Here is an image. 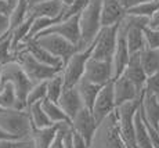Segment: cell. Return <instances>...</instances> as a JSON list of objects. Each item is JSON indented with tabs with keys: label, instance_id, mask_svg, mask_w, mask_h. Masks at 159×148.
<instances>
[{
	"label": "cell",
	"instance_id": "34",
	"mask_svg": "<svg viewBox=\"0 0 159 148\" xmlns=\"http://www.w3.org/2000/svg\"><path fill=\"white\" fill-rule=\"evenodd\" d=\"M144 91L148 94H152L154 97L158 98L159 101V71L155 72L154 75L148 76L144 86Z\"/></svg>",
	"mask_w": 159,
	"mask_h": 148
},
{
	"label": "cell",
	"instance_id": "48",
	"mask_svg": "<svg viewBox=\"0 0 159 148\" xmlns=\"http://www.w3.org/2000/svg\"><path fill=\"white\" fill-rule=\"evenodd\" d=\"M0 111H2V108H0Z\"/></svg>",
	"mask_w": 159,
	"mask_h": 148
},
{
	"label": "cell",
	"instance_id": "7",
	"mask_svg": "<svg viewBox=\"0 0 159 148\" xmlns=\"http://www.w3.org/2000/svg\"><path fill=\"white\" fill-rule=\"evenodd\" d=\"M94 40L84 50H79L64 64L61 75L64 79V87H73L76 86V83L83 78L84 73V67H86L87 61L90 60L91 53H93V47H94Z\"/></svg>",
	"mask_w": 159,
	"mask_h": 148
},
{
	"label": "cell",
	"instance_id": "16",
	"mask_svg": "<svg viewBox=\"0 0 159 148\" xmlns=\"http://www.w3.org/2000/svg\"><path fill=\"white\" fill-rule=\"evenodd\" d=\"M126 10L120 0H101V26H115L123 20Z\"/></svg>",
	"mask_w": 159,
	"mask_h": 148
},
{
	"label": "cell",
	"instance_id": "20",
	"mask_svg": "<svg viewBox=\"0 0 159 148\" xmlns=\"http://www.w3.org/2000/svg\"><path fill=\"white\" fill-rule=\"evenodd\" d=\"M57 104L61 107V109L65 112V115L68 116L71 121L82 108H84L83 104H82L80 97H79L78 91H76V89H75V86H73V87H64L62 94H61Z\"/></svg>",
	"mask_w": 159,
	"mask_h": 148
},
{
	"label": "cell",
	"instance_id": "36",
	"mask_svg": "<svg viewBox=\"0 0 159 148\" xmlns=\"http://www.w3.org/2000/svg\"><path fill=\"white\" fill-rule=\"evenodd\" d=\"M11 32V24H10V15L8 14H0V39L7 36Z\"/></svg>",
	"mask_w": 159,
	"mask_h": 148
},
{
	"label": "cell",
	"instance_id": "21",
	"mask_svg": "<svg viewBox=\"0 0 159 148\" xmlns=\"http://www.w3.org/2000/svg\"><path fill=\"white\" fill-rule=\"evenodd\" d=\"M130 53L127 50L126 42L122 35L118 33V40H116V49L114 57H112V81L118 79L119 76L123 75V71L129 62Z\"/></svg>",
	"mask_w": 159,
	"mask_h": 148
},
{
	"label": "cell",
	"instance_id": "26",
	"mask_svg": "<svg viewBox=\"0 0 159 148\" xmlns=\"http://www.w3.org/2000/svg\"><path fill=\"white\" fill-rule=\"evenodd\" d=\"M26 111H28L32 129H43V127H48V126L54 125L44 113L43 108H42V103L32 104L30 107L26 108Z\"/></svg>",
	"mask_w": 159,
	"mask_h": 148
},
{
	"label": "cell",
	"instance_id": "23",
	"mask_svg": "<svg viewBox=\"0 0 159 148\" xmlns=\"http://www.w3.org/2000/svg\"><path fill=\"white\" fill-rule=\"evenodd\" d=\"M75 89H76V91H78L79 97H80L83 107L86 108V109L91 111V108L94 105V101H96V98H97V94L101 90V86H97V85H94V83L86 81L84 78H82L80 81L76 83Z\"/></svg>",
	"mask_w": 159,
	"mask_h": 148
},
{
	"label": "cell",
	"instance_id": "11",
	"mask_svg": "<svg viewBox=\"0 0 159 148\" xmlns=\"http://www.w3.org/2000/svg\"><path fill=\"white\" fill-rule=\"evenodd\" d=\"M43 35H58L61 38L66 39L68 42H71L72 44H75L76 47L79 46V42H80V28H79V15L72 18H68L65 21H61V22H57L54 25L48 26L47 29H44L43 32H40L38 36H43ZM33 38V39H35Z\"/></svg>",
	"mask_w": 159,
	"mask_h": 148
},
{
	"label": "cell",
	"instance_id": "1",
	"mask_svg": "<svg viewBox=\"0 0 159 148\" xmlns=\"http://www.w3.org/2000/svg\"><path fill=\"white\" fill-rule=\"evenodd\" d=\"M80 42L78 50H84L96 40L101 26V0H89L87 4L79 14Z\"/></svg>",
	"mask_w": 159,
	"mask_h": 148
},
{
	"label": "cell",
	"instance_id": "31",
	"mask_svg": "<svg viewBox=\"0 0 159 148\" xmlns=\"http://www.w3.org/2000/svg\"><path fill=\"white\" fill-rule=\"evenodd\" d=\"M46 98V82H40V83H36L30 87L28 95H26V100H25V107L28 108L32 104L36 103H42Z\"/></svg>",
	"mask_w": 159,
	"mask_h": 148
},
{
	"label": "cell",
	"instance_id": "38",
	"mask_svg": "<svg viewBox=\"0 0 159 148\" xmlns=\"http://www.w3.org/2000/svg\"><path fill=\"white\" fill-rule=\"evenodd\" d=\"M144 2H148V0H120L122 6L125 7V10H126V11L129 10V8L136 7V6L141 4V3H144Z\"/></svg>",
	"mask_w": 159,
	"mask_h": 148
},
{
	"label": "cell",
	"instance_id": "41",
	"mask_svg": "<svg viewBox=\"0 0 159 148\" xmlns=\"http://www.w3.org/2000/svg\"><path fill=\"white\" fill-rule=\"evenodd\" d=\"M64 148H73L72 147V138H71V126H69L65 132V137H64Z\"/></svg>",
	"mask_w": 159,
	"mask_h": 148
},
{
	"label": "cell",
	"instance_id": "22",
	"mask_svg": "<svg viewBox=\"0 0 159 148\" xmlns=\"http://www.w3.org/2000/svg\"><path fill=\"white\" fill-rule=\"evenodd\" d=\"M61 127L60 125H51L48 127H43V129H32L30 132V141H32L33 147L35 148H50L53 140L56 138V136L58 133Z\"/></svg>",
	"mask_w": 159,
	"mask_h": 148
},
{
	"label": "cell",
	"instance_id": "17",
	"mask_svg": "<svg viewBox=\"0 0 159 148\" xmlns=\"http://www.w3.org/2000/svg\"><path fill=\"white\" fill-rule=\"evenodd\" d=\"M20 50L28 51L35 60H38L39 62L44 64V65H47V67H53V68H57V69H62V67H64V62L60 60V58L51 55L47 50H44L43 47H40L33 39L24 42L20 46V49H18V51Z\"/></svg>",
	"mask_w": 159,
	"mask_h": 148
},
{
	"label": "cell",
	"instance_id": "13",
	"mask_svg": "<svg viewBox=\"0 0 159 148\" xmlns=\"http://www.w3.org/2000/svg\"><path fill=\"white\" fill-rule=\"evenodd\" d=\"M71 129L73 132H76L80 137H83L84 141L91 147V141H93L94 133L97 130V123L94 121L93 115H91V111L82 108L72 118Z\"/></svg>",
	"mask_w": 159,
	"mask_h": 148
},
{
	"label": "cell",
	"instance_id": "8",
	"mask_svg": "<svg viewBox=\"0 0 159 148\" xmlns=\"http://www.w3.org/2000/svg\"><path fill=\"white\" fill-rule=\"evenodd\" d=\"M116 40H118V25L102 28L96 38L91 58L112 62V57L116 49Z\"/></svg>",
	"mask_w": 159,
	"mask_h": 148
},
{
	"label": "cell",
	"instance_id": "24",
	"mask_svg": "<svg viewBox=\"0 0 159 148\" xmlns=\"http://www.w3.org/2000/svg\"><path fill=\"white\" fill-rule=\"evenodd\" d=\"M134 143H136V148H154L149 140L147 126L140 113V105L134 116Z\"/></svg>",
	"mask_w": 159,
	"mask_h": 148
},
{
	"label": "cell",
	"instance_id": "37",
	"mask_svg": "<svg viewBox=\"0 0 159 148\" xmlns=\"http://www.w3.org/2000/svg\"><path fill=\"white\" fill-rule=\"evenodd\" d=\"M71 138H72V147L73 148H90V146L84 141L83 137H80L76 132L71 129Z\"/></svg>",
	"mask_w": 159,
	"mask_h": 148
},
{
	"label": "cell",
	"instance_id": "25",
	"mask_svg": "<svg viewBox=\"0 0 159 148\" xmlns=\"http://www.w3.org/2000/svg\"><path fill=\"white\" fill-rule=\"evenodd\" d=\"M42 108H43L44 113L47 115V118L50 119L54 125H60V123H66V125H71V119L65 115L61 107L58 105L57 103H53V101L44 98L42 101Z\"/></svg>",
	"mask_w": 159,
	"mask_h": 148
},
{
	"label": "cell",
	"instance_id": "15",
	"mask_svg": "<svg viewBox=\"0 0 159 148\" xmlns=\"http://www.w3.org/2000/svg\"><path fill=\"white\" fill-rule=\"evenodd\" d=\"M114 85V98H115V107H119L129 101L139 100L143 91H139L136 86L130 81H127L123 75L119 76L118 79L112 81Z\"/></svg>",
	"mask_w": 159,
	"mask_h": 148
},
{
	"label": "cell",
	"instance_id": "39",
	"mask_svg": "<svg viewBox=\"0 0 159 148\" xmlns=\"http://www.w3.org/2000/svg\"><path fill=\"white\" fill-rule=\"evenodd\" d=\"M148 28H152V29H159V10L149 18L148 22Z\"/></svg>",
	"mask_w": 159,
	"mask_h": 148
},
{
	"label": "cell",
	"instance_id": "14",
	"mask_svg": "<svg viewBox=\"0 0 159 148\" xmlns=\"http://www.w3.org/2000/svg\"><path fill=\"white\" fill-rule=\"evenodd\" d=\"M64 10H65V7H62L57 0H48V2H44V3L29 6L26 17L32 18V20L48 18V20H54L56 22H61L62 21Z\"/></svg>",
	"mask_w": 159,
	"mask_h": 148
},
{
	"label": "cell",
	"instance_id": "43",
	"mask_svg": "<svg viewBox=\"0 0 159 148\" xmlns=\"http://www.w3.org/2000/svg\"><path fill=\"white\" fill-rule=\"evenodd\" d=\"M17 140H2L0 141V148H14Z\"/></svg>",
	"mask_w": 159,
	"mask_h": 148
},
{
	"label": "cell",
	"instance_id": "18",
	"mask_svg": "<svg viewBox=\"0 0 159 148\" xmlns=\"http://www.w3.org/2000/svg\"><path fill=\"white\" fill-rule=\"evenodd\" d=\"M140 113L143 119L152 126L154 129L159 127V101L152 94H148L143 90L140 98Z\"/></svg>",
	"mask_w": 159,
	"mask_h": 148
},
{
	"label": "cell",
	"instance_id": "30",
	"mask_svg": "<svg viewBox=\"0 0 159 148\" xmlns=\"http://www.w3.org/2000/svg\"><path fill=\"white\" fill-rule=\"evenodd\" d=\"M158 10H159V0H148V2L141 3V4L136 6L133 8H129L126 11V14L139 15V17H144L149 20Z\"/></svg>",
	"mask_w": 159,
	"mask_h": 148
},
{
	"label": "cell",
	"instance_id": "40",
	"mask_svg": "<svg viewBox=\"0 0 159 148\" xmlns=\"http://www.w3.org/2000/svg\"><path fill=\"white\" fill-rule=\"evenodd\" d=\"M14 148H35L30 141V138H25V140H17Z\"/></svg>",
	"mask_w": 159,
	"mask_h": 148
},
{
	"label": "cell",
	"instance_id": "27",
	"mask_svg": "<svg viewBox=\"0 0 159 148\" xmlns=\"http://www.w3.org/2000/svg\"><path fill=\"white\" fill-rule=\"evenodd\" d=\"M140 62L147 76L154 75L159 71V50L144 49L140 53Z\"/></svg>",
	"mask_w": 159,
	"mask_h": 148
},
{
	"label": "cell",
	"instance_id": "33",
	"mask_svg": "<svg viewBox=\"0 0 159 148\" xmlns=\"http://www.w3.org/2000/svg\"><path fill=\"white\" fill-rule=\"evenodd\" d=\"M144 40H145V49L151 50H159V29H152V28H144Z\"/></svg>",
	"mask_w": 159,
	"mask_h": 148
},
{
	"label": "cell",
	"instance_id": "47",
	"mask_svg": "<svg viewBox=\"0 0 159 148\" xmlns=\"http://www.w3.org/2000/svg\"><path fill=\"white\" fill-rule=\"evenodd\" d=\"M0 69H2V65H0ZM0 89H2V79H0Z\"/></svg>",
	"mask_w": 159,
	"mask_h": 148
},
{
	"label": "cell",
	"instance_id": "3",
	"mask_svg": "<svg viewBox=\"0 0 159 148\" xmlns=\"http://www.w3.org/2000/svg\"><path fill=\"white\" fill-rule=\"evenodd\" d=\"M0 79H2V85L10 83L13 86L15 95H17L18 104H20V108L21 109H26L25 100L33 85L28 79V76L25 75V72H24V69L21 68L20 64L17 61H11V62L2 65Z\"/></svg>",
	"mask_w": 159,
	"mask_h": 148
},
{
	"label": "cell",
	"instance_id": "4",
	"mask_svg": "<svg viewBox=\"0 0 159 148\" xmlns=\"http://www.w3.org/2000/svg\"><path fill=\"white\" fill-rule=\"evenodd\" d=\"M91 148H129L119 133L115 111L97 126Z\"/></svg>",
	"mask_w": 159,
	"mask_h": 148
},
{
	"label": "cell",
	"instance_id": "6",
	"mask_svg": "<svg viewBox=\"0 0 159 148\" xmlns=\"http://www.w3.org/2000/svg\"><path fill=\"white\" fill-rule=\"evenodd\" d=\"M140 98H141V95H140ZM140 98L125 103L115 108V116L116 122H118L119 133H120L123 141L129 148H136V143H134V116H136V112L139 109Z\"/></svg>",
	"mask_w": 159,
	"mask_h": 148
},
{
	"label": "cell",
	"instance_id": "28",
	"mask_svg": "<svg viewBox=\"0 0 159 148\" xmlns=\"http://www.w3.org/2000/svg\"><path fill=\"white\" fill-rule=\"evenodd\" d=\"M0 108L2 109H21L15 91L10 83L2 85V89H0Z\"/></svg>",
	"mask_w": 159,
	"mask_h": 148
},
{
	"label": "cell",
	"instance_id": "46",
	"mask_svg": "<svg viewBox=\"0 0 159 148\" xmlns=\"http://www.w3.org/2000/svg\"><path fill=\"white\" fill-rule=\"evenodd\" d=\"M2 140H14V138L10 137L8 134H6L3 130H0V141H2Z\"/></svg>",
	"mask_w": 159,
	"mask_h": 148
},
{
	"label": "cell",
	"instance_id": "45",
	"mask_svg": "<svg viewBox=\"0 0 159 148\" xmlns=\"http://www.w3.org/2000/svg\"><path fill=\"white\" fill-rule=\"evenodd\" d=\"M44 2H48V0H26V3H28V7H29V6L39 4V3H44Z\"/></svg>",
	"mask_w": 159,
	"mask_h": 148
},
{
	"label": "cell",
	"instance_id": "5",
	"mask_svg": "<svg viewBox=\"0 0 159 148\" xmlns=\"http://www.w3.org/2000/svg\"><path fill=\"white\" fill-rule=\"evenodd\" d=\"M15 61L21 65L25 75L32 82V85H36V83H40V82H47L48 79L54 78V76L58 75L62 71V69H57V68L47 67L44 64L39 62L38 60H35L25 50L18 51L17 55H15Z\"/></svg>",
	"mask_w": 159,
	"mask_h": 148
},
{
	"label": "cell",
	"instance_id": "44",
	"mask_svg": "<svg viewBox=\"0 0 159 148\" xmlns=\"http://www.w3.org/2000/svg\"><path fill=\"white\" fill-rule=\"evenodd\" d=\"M57 2L60 3V4L62 6V7H65V8H66V7H69V6H71L72 3L75 2V0H57Z\"/></svg>",
	"mask_w": 159,
	"mask_h": 148
},
{
	"label": "cell",
	"instance_id": "35",
	"mask_svg": "<svg viewBox=\"0 0 159 148\" xmlns=\"http://www.w3.org/2000/svg\"><path fill=\"white\" fill-rule=\"evenodd\" d=\"M71 125H66V123H61V127L58 130V133L56 136V138L53 140L50 148H64V137H65V132L66 129L69 127Z\"/></svg>",
	"mask_w": 159,
	"mask_h": 148
},
{
	"label": "cell",
	"instance_id": "10",
	"mask_svg": "<svg viewBox=\"0 0 159 148\" xmlns=\"http://www.w3.org/2000/svg\"><path fill=\"white\" fill-rule=\"evenodd\" d=\"M115 98H114V85L112 82L102 86L101 90L97 94V98L94 101V105L91 108V115L97 126L101 123L107 116H109L115 111Z\"/></svg>",
	"mask_w": 159,
	"mask_h": 148
},
{
	"label": "cell",
	"instance_id": "42",
	"mask_svg": "<svg viewBox=\"0 0 159 148\" xmlns=\"http://www.w3.org/2000/svg\"><path fill=\"white\" fill-rule=\"evenodd\" d=\"M11 8L8 6V3L6 0H0V14H8L10 15Z\"/></svg>",
	"mask_w": 159,
	"mask_h": 148
},
{
	"label": "cell",
	"instance_id": "19",
	"mask_svg": "<svg viewBox=\"0 0 159 148\" xmlns=\"http://www.w3.org/2000/svg\"><path fill=\"white\" fill-rule=\"evenodd\" d=\"M123 76L127 81H130L133 83L139 91L144 90V86H145L148 76L145 75L144 69L141 67V62H140V53L130 54L129 62H127V65L123 71Z\"/></svg>",
	"mask_w": 159,
	"mask_h": 148
},
{
	"label": "cell",
	"instance_id": "12",
	"mask_svg": "<svg viewBox=\"0 0 159 148\" xmlns=\"http://www.w3.org/2000/svg\"><path fill=\"white\" fill-rule=\"evenodd\" d=\"M83 78L102 87L107 83L112 82V62L94 60L90 57V60L87 61L86 67H84Z\"/></svg>",
	"mask_w": 159,
	"mask_h": 148
},
{
	"label": "cell",
	"instance_id": "29",
	"mask_svg": "<svg viewBox=\"0 0 159 148\" xmlns=\"http://www.w3.org/2000/svg\"><path fill=\"white\" fill-rule=\"evenodd\" d=\"M62 90H64V79L61 72L46 82V98L47 100L53 101V103H58L61 94H62Z\"/></svg>",
	"mask_w": 159,
	"mask_h": 148
},
{
	"label": "cell",
	"instance_id": "2",
	"mask_svg": "<svg viewBox=\"0 0 159 148\" xmlns=\"http://www.w3.org/2000/svg\"><path fill=\"white\" fill-rule=\"evenodd\" d=\"M0 130L14 140L29 138L32 125L26 109H2L0 111Z\"/></svg>",
	"mask_w": 159,
	"mask_h": 148
},
{
	"label": "cell",
	"instance_id": "9",
	"mask_svg": "<svg viewBox=\"0 0 159 148\" xmlns=\"http://www.w3.org/2000/svg\"><path fill=\"white\" fill-rule=\"evenodd\" d=\"M33 40L38 43L40 47H43L44 50H47L51 55L60 58L64 64H65L76 51H79L75 44H72L71 42H68L66 39L61 38V36H58V35L38 36V38H35Z\"/></svg>",
	"mask_w": 159,
	"mask_h": 148
},
{
	"label": "cell",
	"instance_id": "32",
	"mask_svg": "<svg viewBox=\"0 0 159 148\" xmlns=\"http://www.w3.org/2000/svg\"><path fill=\"white\" fill-rule=\"evenodd\" d=\"M15 61V55L11 50V32L0 39V65Z\"/></svg>",
	"mask_w": 159,
	"mask_h": 148
}]
</instances>
